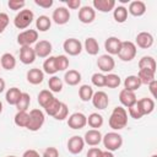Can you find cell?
Returning <instances> with one entry per match:
<instances>
[{"label":"cell","instance_id":"1","mask_svg":"<svg viewBox=\"0 0 157 157\" xmlns=\"http://www.w3.org/2000/svg\"><path fill=\"white\" fill-rule=\"evenodd\" d=\"M109 126L113 130H121L128 124V112L124 107H115L109 117Z\"/></svg>","mask_w":157,"mask_h":157},{"label":"cell","instance_id":"2","mask_svg":"<svg viewBox=\"0 0 157 157\" xmlns=\"http://www.w3.org/2000/svg\"><path fill=\"white\" fill-rule=\"evenodd\" d=\"M102 142H103L107 151L114 152L121 147L123 136L115 131H110V132H107L104 136H102Z\"/></svg>","mask_w":157,"mask_h":157},{"label":"cell","instance_id":"3","mask_svg":"<svg viewBox=\"0 0 157 157\" xmlns=\"http://www.w3.org/2000/svg\"><path fill=\"white\" fill-rule=\"evenodd\" d=\"M34 20V13L32 12V10L28 9H23L21 10L13 18V25L16 28L18 29H26Z\"/></svg>","mask_w":157,"mask_h":157},{"label":"cell","instance_id":"4","mask_svg":"<svg viewBox=\"0 0 157 157\" xmlns=\"http://www.w3.org/2000/svg\"><path fill=\"white\" fill-rule=\"evenodd\" d=\"M118 56L123 61H131L136 56V45H135V43H132L130 40L121 42Z\"/></svg>","mask_w":157,"mask_h":157},{"label":"cell","instance_id":"5","mask_svg":"<svg viewBox=\"0 0 157 157\" xmlns=\"http://www.w3.org/2000/svg\"><path fill=\"white\" fill-rule=\"evenodd\" d=\"M44 113L40 110V109H32L29 112V121H28V125H27V129L31 130V131H38L43 124H44Z\"/></svg>","mask_w":157,"mask_h":157},{"label":"cell","instance_id":"6","mask_svg":"<svg viewBox=\"0 0 157 157\" xmlns=\"http://www.w3.org/2000/svg\"><path fill=\"white\" fill-rule=\"evenodd\" d=\"M38 39V31L36 29H26L17 36V43L21 47H31Z\"/></svg>","mask_w":157,"mask_h":157},{"label":"cell","instance_id":"7","mask_svg":"<svg viewBox=\"0 0 157 157\" xmlns=\"http://www.w3.org/2000/svg\"><path fill=\"white\" fill-rule=\"evenodd\" d=\"M63 48L66 54L71 56H76L82 52V43L76 38H67L63 43Z\"/></svg>","mask_w":157,"mask_h":157},{"label":"cell","instance_id":"8","mask_svg":"<svg viewBox=\"0 0 157 157\" xmlns=\"http://www.w3.org/2000/svg\"><path fill=\"white\" fill-rule=\"evenodd\" d=\"M87 124V117L81 113V112H76V113H72L69 119H67V125L69 128L74 129V130H78V129H82L85 128Z\"/></svg>","mask_w":157,"mask_h":157},{"label":"cell","instance_id":"9","mask_svg":"<svg viewBox=\"0 0 157 157\" xmlns=\"http://www.w3.org/2000/svg\"><path fill=\"white\" fill-rule=\"evenodd\" d=\"M97 66L102 72L109 74L114 67H115V61L112 55L109 54H103L97 59Z\"/></svg>","mask_w":157,"mask_h":157},{"label":"cell","instance_id":"10","mask_svg":"<svg viewBox=\"0 0 157 157\" xmlns=\"http://www.w3.org/2000/svg\"><path fill=\"white\" fill-rule=\"evenodd\" d=\"M33 49H34L36 56H38V58H48V56H50V53L53 50V45H52V43L49 40L43 39V40L37 42Z\"/></svg>","mask_w":157,"mask_h":157},{"label":"cell","instance_id":"11","mask_svg":"<svg viewBox=\"0 0 157 157\" xmlns=\"http://www.w3.org/2000/svg\"><path fill=\"white\" fill-rule=\"evenodd\" d=\"M52 20L56 25H66L70 20V11L64 6H59L53 11Z\"/></svg>","mask_w":157,"mask_h":157},{"label":"cell","instance_id":"12","mask_svg":"<svg viewBox=\"0 0 157 157\" xmlns=\"http://www.w3.org/2000/svg\"><path fill=\"white\" fill-rule=\"evenodd\" d=\"M96 18V11L92 6H82L80 10H78V20L80 22L85 23V25H88V23H92Z\"/></svg>","mask_w":157,"mask_h":157},{"label":"cell","instance_id":"13","mask_svg":"<svg viewBox=\"0 0 157 157\" xmlns=\"http://www.w3.org/2000/svg\"><path fill=\"white\" fill-rule=\"evenodd\" d=\"M92 104L94 105V108L97 109H105L109 104V98H108V94L103 91H97L93 93V97H92Z\"/></svg>","mask_w":157,"mask_h":157},{"label":"cell","instance_id":"14","mask_svg":"<svg viewBox=\"0 0 157 157\" xmlns=\"http://www.w3.org/2000/svg\"><path fill=\"white\" fill-rule=\"evenodd\" d=\"M83 147H85V141H83V137H81V136L75 135V136L70 137L67 141V150L72 155H77L80 152H82Z\"/></svg>","mask_w":157,"mask_h":157},{"label":"cell","instance_id":"15","mask_svg":"<svg viewBox=\"0 0 157 157\" xmlns=\"http://www.w3.org/2000/svg\"><path fill=\"white\" fill-rule=\"evenodd\" d=\"M83 141L88 146H98L102 142V134L98 129H91L85 132Z\"/></svg>","mask_w":157,"mask_h":157},{"label":"cell","instance_id":"16","mask_svg":"<svg viewBox=\"0 0 157 157\" xmlns=\"http://www.w3.org/2000/svg\"><path fill=\"white\" fill-rule=\"evenodd\" d=\"M120 45H121V40L118 37H114V36L108 37L104 42V49L107 50V53L109 55H118Z\"/></svg>","mask_w":157,"mask_h":157},{"label":"cell","instance_id":"17","mask_svg":"<svg viewBox=\"0 0 157 157\" xmlns=\"http://www.w3.org/2000/svg\"><path fill=\"white\" fill-rule=\"evenodd\" d=\"M119 101L121 103L123 107H126V108H130L131 105H134L136 102H137V98H136V94L135 92L132 91H128L125 88H123L119 93Z\"/></svg>","mask_w":157,"mask_h":157},{"label":"cell","instance_id":"18","mask_svg":"<svg viewBox=\"0 0 157 157\" xmlns=\"http://www.w3.org/2000/svg\"><path fill=\"white\" fill-rule=\"evenodd\" d=\"M153 36L148 32H140L136 36V44L141 49H148L153 45Z\"/></svg>","mask_w":157,"mask_h":157},{"label":"cell","instance_id":"19","mask_svg":"<svg viewBox=\"0 0 157 157\" xmlns=\"http://www.w3.org/2000/svg\"><path fill=\"white\" fill-rule=\"evenodd\" d=\"M36 53L32 47H21L20 49V60L25 65L33 64L36 60Z\"/></svg>","mask_w":157,"mask_h":157},{"label":"cell","instance_id":"20","mask_svg":"<svg viewBox=\"0 0 157 157\" xmlns=\"http://www.w3.org/2000/svg\"><path fill=\"white\" fill-rule=\"evenodd\" d=\"M128 12L135 17H140L146 12V4L141 0H135L129 4Z\"/></svg>","mask_w":157,"mask_h":157},{"label":"cell","instance_id":"21","mask_svg":"<svg viewBox=\"0 0 157 157\" xmlns=\"http://www.w3.org/2000/svg\"><path fill=\"white\" fill-rule=\"evenodd\" d=\"M26 77H27V81L29 83H32V85H39L44 80V72L40 69H38V67H33V69H29L27 71Z\"/></svg>","mask_w":157,"mask_h":157},{"label":"cell","instance_id":"22","mask_svg":"<svg viewBox=\"0 0 157 157\" xmlns=\"http://www.w3.org/2000/svg\"><path fill=\"white\" fill-rule=\"evenodd\" d=\"M94 11L98 10L101 12H109L115 7V0H93L92 1Z\"/></svg>","mask_w":157,"mask_h":157},{"label":"cell","instance_id":"23","mask_svg":"<svg viewBox=\"0 0 157 157\" xmlns=\"http://www.w3.org/2000/svg\"><path fill=\"white\" fill-rule=\"evenodd\" d=\"M136 103H137V105H139V108H140V110L142 112L144 115L152 113L153 109H155V101H153L152 98H147V97H145V98L139 99Z\"/></svg>","mask_w":157,"mask_h":157},{"label":"cell","instance_id":"24","mask_svg":"<svg viewBox=\"0 0 157 157\" xmlns=\"http://www.w3.org/2000/svg\"><path fill=\"white\" fill-rule=\"evenodd\" d=\"M81 74L77 70H69L65 72L64 75V81L69 85V86H76L81 82Z\"/></svg>","mask_w":157,"mask_h":157},{"label":"cell","instance_id":"25","mask_svg":"<svg viewBox=\"0 0 157 157\" xmlns=\"http://www.w3.org/2000/svg\"><path fill=\"white\" fill-rule=\"evenodd\" d=\"M0 65L5 70H13L15 66H16V59H15V56L12 54L5 53L0 58Z\"/></svg>","mask_w":157,"mask_h":157},{"label":"cell","instance_id":"26","mask_svg":"<svg viewBox=\"0 0 157 157\" xmlns=\"http://www.w3.org/2000/svg\"><path fill=\"white\" fill-rule=\"evenodd\" d=\"M155 74H156V71H152V70H148V69H140L136 76L139 77L141 85H148L151 81L156 80Z\"/></svg>","mask_w":157,"mask_h":157},{"label":"cell","instance_id":"27","mask_svg":"<svg viewBox=\"0 0 157 157\" xmlns=\"http://www.w3.org/2000/svg\"><path fill=\"white\" fill-rule=\"evenodd\" d=\"M21 94H22V92H21V90L18 87H11L6 92V96H5L6 102L9 104H11V105H16V103L18 102Z\"/></svg>","mask_w":157,"mask_h":157},{"label":"cell","instance_id":"28","mask_svg":"<svg viewBox=\"0 0 157 157\" xmlns=\"http://www.w3.org/2000/svg\"><path fill=\"white\" fill-rule=\"evenodd\" d=\"M85 50L90 55H97L98 52H99V44H98L97 39L93 38V37L86 38V40H85Z\"/></svg>","mask_w":157,"mask_h":157},{"label":"cell","instance_id":"29","mask_svg":"<svg viewBox=\"0 0 157 157\" xmlns=\"http://www.w3.org/2000/svg\"><path fill=\"white\" fill-rule=\"evenodd\" d=\"M140 86H141V82L136 75H130L124 80V88L128 91L135 92L136 90L140 88Z\"/></svg>","mask_w":157,"mask_h":157},{"label":"cell","instance_id":"30","mask_svg":"<svg viewBox=\"0 0 157 157\" xmlns=\"http://www.w3.org/2000/svg\"><path fill=\"white\" fill-rule=\"evenodd\" d=\"M60 107H61V102L58 99V98H53L45 107H44V110H45V113L48 114V115H50V117H55V114L59 112V109H60Z\"/></svg>","mask_w":157,"mask_h":157},{"label":"cell","instance_id":"31","mask_svg":"<svg viewBox=\"0 0 157 157\" xmlns=\"http://www.w3.org/2000/svg\"><path fill=\"white\" fill-rule=\"evenodd\" d=\"M50 26H52V20L45 15H40L36 20V27L40 32H47L50 28Z\"/></svg>","mask_w":157,"mask_h":157},{"label":"cell","instance_id":"32","mask_svg":"<svg viewBox=\"0 0 157 157\" xmlns=\"http://www.w3.org/2000/svg\"><path fill=\"white\" fill-rule=\"evenodd\" d=\"M43 72L48 75H54L58 72L56 64H55V56H48L43 63Z\"/></svg>","mask_w":157,"mask_h":157},{"label":"cell","instance_id":"33","mask_svg":"<svg viewBox=\"0 0 157 157\" xmlns=\"http://www.w3.org/2000/svg\"><path fill=\"white\" fill-rule=\"evenodd\" d=\"M113 17L118 23H124L128 18V9L124 6H117L113 10Z\"/></svg>","mask_w":157,"mask_h":157},{"label":"cell","instance_id":"34","mask_svg":"<svg viewBox=\"0 0 157 157\" xmlns=\"http://www.w3.org/2000/svg\"><path fill=\"white\" fill-rule=\"evenodd\" d=\"M139 67L140 69H148L152 71H156V61L152 56L150 55H145L139 60Z\"/></svg>","mask_w":157,"mask_h":157},{"label":"cell","instance_id":"35","mask_svg":"<svg viewBox=\"0 0 157 157\" xmlns=\"http://www.w3.org/2000/svg\"><path fill=\"white\" fill-rule=\"evenodd\" d=\"M29 103H31V96L26 92H22L18 102L16 103L17 112H27V109L29 107Z\"/></svg>","mask_w":157,"mask_h":157},{"label":"cell","instance_id":"36","mask_svg":"<svg viewBox=\"0 0 157 157\" xmlns=\"http://www.w3.org/2000/svg\"><path fill=\"white\" fill-rule=\"evenodd\" d=\"M93 88L90 86V85H82L80 88H78V96L81 98V101L83 102H88L92 99L93 97Z\"/></svg>","mask_w":157,"mask_h":157},{"label":"cell","instance_id":"37","mask_svg":"<svg viewBox=\"0 0 157 157\" xmlns=\"http://www.w3.org/2000/svg\"><path fill=\"white\" fill-rule=\"evenodd\" d=\"M13 121L20 128H27L28 121H29V113H27V112H17L15 118H13Z\"/></svg>","mask_w":157,"mask_h":157},{"label":"cell","instance_id":"38","mask_svg":"<svg viewBox=\"0 0 157 157\" xmlns=\"http://www.w3.org/2000/svg\"><path fill=\"white\" fill-rule=\"evenodd\" d=\"M87 124L92 129H98L103 125V117L98 113H91L87 118Z\"/></svg>","mask_w":157,"mask_h":157},{"label":"cell","instance_id":"39","mask_svg":"<svg viewBox=\"0 0 157 157\" xmlns=\"http://www.w3.org/2000/svg\"><path fill=\"white\" fill-rule=\"evenodd\" d=\"M48 86H49V91L50 92L58 93V92H61V90H63V81L58 76L53 75L48 81Z\"/></svg>","mask_w":157,"mask_h":157},{"label":"cell","instance_id":"40","mask_svg":"<svg viewBox=\"0 0 157 157\" xmlns=\"http://www.w3.org/2000/svg\"><path fill=\"white\" fill-rule=\"evenodd\" d=\"M54 98L53 96V92H50L49 90H42L39 93H38V103L42 108H44L52 99Z\"/></svg>","mask_w":157,"mask_h":157},{"label":"cell","instance_id":"41","mask_svg":"<svg viewBox=\"0 0 157 157\" xmlns=\"http://www.w3.org/2000/svg\"><path fill=\"white\" fill-rule=\"evenodd\" d=\"M120 83H121V80H120L119 75L112 74V72H109L108 75H105V86L104 87L117 88V87H119Z\"/></svg>","mask_w":157,"mask_h":157},{"label":"cell","instance_id":"42","mask_svg":"<svg viewBox=\"0 0 157 157\" xmlns=\"http://www.w3.org/2000/svg\"><path fill=\"white\" fill-rule=\"evenodd\" d=\"M55 64L58 71H64L69 67V59L66 55H58L55 56Z\"/></svg>","mask_w":157,"mask_h":157},{"label":"cell","instance_id":"43","mask_svg":"<svg viewBox=\"0 0 157 157\" xmlns=\"http://www.w3.org/2000/svg\"><path fill=\"white\" fill-rule=\"evenodd\" d=\"M92 85L96 87H104L105 86V75L101 74V72H94L91 77Z\"/></svg>","mask_w":157,"mask_h":157},{"label":"cell","instance_id":"44","mask_svg":"<svg viewBox=\"0 0 157 157\" xmlns=\"http://www.w3.org/2000/svg\"><path fill=\"white\" fill-rule=\"evenodd\" d=\"M129 109V115L131 117V118H134V119H141L142 117H144V114H142V112L140 110V108H139V105H137V103H135L134 105H131L130 108H128Z\"/></svg>","mask_w":157,"mask_h":157},{"label":"cell","instance_id":"45","mask_svg":"<svg viewBox=\"0 0 157 157\" xmlns=\"http://www.w3.org/2000/svg\"><path fill=\"white\" fill-rule=\"evenodd\" d=\"M67 114H69V108H67V105L65 103L61 102V107H60L59 112L55 114L54 119H56V120H64L65 118H67Z\"/></svg>","mask_w":157,"mask_h":157},{"label":"cell","instance_id":"46","mask_svg":"<svg viewBox=\"0 0 157 157\" xmlns=\"http://www.w3.org/2000/svg\"><path fill=\"white\" fill-rule=\"evenodd\" d=\"M26 2L23 0H9L7 6L10 7V10L17 11V10H22V7H25Z\"/></svg>","mask_w":157,"mask_h":157},{"label":"cell","instance_id":"47","mask_svg":"<svg viewBox=\"0 0 157 157\" xmlns=\"http://www.w3.org/2000/svg\"><path fill=\"white\" fill-rule=\"evenodd\" d=\"M9 22H10V18H9L7 13L0 12V33H2V32L6 29Z\"/></svg>","mask_w":157,"mask_h":157},{"label":"cell","instance_id":"48","mask_svg":"<svg viewBox=\"0 0 157 157\" xmlns=\"http://www.w3.org/2000/svg\"><path fill=\"white\" fill-rule=\"evenodd\" d=\"M42 157H59V151L56 150V147H48L44 150Z\"/></svg>","mask_w":157,"mask_h":157},{"label":"cell","instance_id":"49","mask_svg":"<svg viewBox=\"0 0 157 157\" xmlns=\"http://www.w3.org/2000/svg\"><path fill=\"white\" fill-rule=\"evenodd\" d=\"M34 4L39 7H43V9H49L53 6L54 1L53 0H34Z\"/></svg>","mask_w":157,"mask_h":157},{"label":"cell","instance_id":"50","mask_svg":"<svg viewBox=\"0 0 157 157\" xmlns=\"http://www.w3.org/2000/svg\"><path fill=\"white\" fill-rule=\"evenodd\" d=\"M103 151L98 147H91L86 155V157H102Z\"/></svg>","mask_w":157,"mask_h":157},{"label":"cell","instance_id":"51","mask_svg":"<svg viewBox=\"0 0 157 157\" xmlns=\"http://www.w3.org/2000/svg\"><path fill=\"white\" fill-rule=\"evenodd\" d=\"M66 5H67L69 9L76 10V9H80L81 1H80V0H67V1H66Z\"/></svg>","mask_w":157,"mask_h":157},{"label":"cell","instance_id":"52","mask_svg":"<svg viewBox=\"0 0 157 157\" xmlns=\"http://www.w3.org/2000/svg\"><path fill=\"white\" fill-rule=\"evenodd\" d=\"M148 90H150V92H151V94H152V97L155 98L156 97V87H157V81L156 80H153V81H151L148 85Z\"/></svg>","mask_w":157,"mask_h":157},{"label":"cell","instance_id":"53","mask_svg":"<svg viewBox=\"0 0 157 157\" xmlns=\"http://www.w3.org/2000/svg\"><path fill=\"white\" fill-rule=\"evenodd\" d=\"M22 157H40L39 156V153L36 151V150H27V151H25L23 152V155H22Z\"/></svg>","mask_w":157,"mask_h":157},{"label":"cell","instance_id":"54","mask_svg":"<svg viewBox=\"0 0 157 157\" xmlns=\"http://www.w3.org/2000/svg\"><path fill=\"white\" fill-rule=\"evenodd\" d=\"M102 157H114V155H113V152H110V151H103Z\"/></svg>","mask_w":157,"mask_h":157},{"label":"cell","instance_id":"55","mask_svg":"<svg viewBox=\"0 0 157 157\" xmlns=\"http://www.w3.org/2000/svg\"><path fill=\"white\" fill-rule=\"evenodd\" d=\"M5 85H6V83H5L4 78H1V77H0V93H1V92H4V90H5Z\"/></svg>","mask_w":157,"mask_h":157},{"label":"cell","instance_id":"56","mask_svg":"<svg viewBox=\"0 0 157 157\" xmlns=\"http://www.w3.org/2000/svg\"><path fill=\"white\" fill-rule=\"evenodd\" d=\"M1 112H2V103H1V101H0V114H1Z\"/></svg>","mask_w":157,"mask_h":157},{"label":"cell","instance_id":"57","mask_svg":"<svg viewBox=\"0 0 157 157\" xmlns=\"http://www.w3.org/2000/svg\"><path fill=\"white\" fill-rule=\"evenodd\" d=\"M151 157H157V155H152V156H151Z\"/></svg>","mask_w":157,"mask_h":157},{"label":"cell","instance_id":"58","mask_svg":"<svg viewBox=\"0 0 157 157\" xmlns=\"http://www.w3.org/2000/svg\"><path fill=\"white\" fill-rule=\"evenodd\" d=\"M6 157H16V156H6Z\"/></svg>","mask_w":157,"mask_h":157},{"label":"cell","instance_id":"59","mask_svg":"<svg viewBox=\"0 0 157 157\" xmlns=\"http://www.w3.org/2000/svg\"><path fill=\"white\" fill-rule=\"evenodd\" d=\"M0 66H1V65H0Z\"/></svg>","mask_w":157,"mask_h":157}]
</instances>
